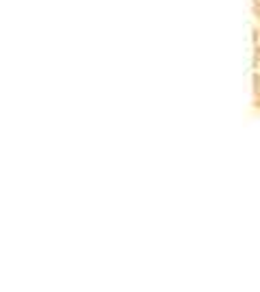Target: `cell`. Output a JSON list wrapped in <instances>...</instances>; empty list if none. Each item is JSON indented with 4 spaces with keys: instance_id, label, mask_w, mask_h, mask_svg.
Instances as JSON below:
<instances>
[{
    "instance_id": "6da1fadb",
    "label": "cell",
    "mask_w": 260,
    "mask_h": 292,
    "mask_svg": "<svg viewBox=\"0 0 260 292\" xmlns=\"http://www.w3.org/2000/svg\"><path fill=\"white\" fill-rule=\"evenodd\" d=\"M254 13H256L258 18H260V0H258V3H256V7H254Z\"/></svg>"
},
{
    "instance_id": "7a4b0ae2",
    "label": "cell",
    "mask_w": 260,
    "mask_h": 292,
    "mask_svg": "<svg viewBox=\"0 0 260 292\" xmlns=\"http://www.w3.org/2000/svg\"><path fill=\"white\" fill-rule=\"evenodd\" d=\"M256 106H260V89H256Z\"/></svg>"
},
{
    "instance_id": "3957f363",
    "label": "cell",
    "mask_w": 260,
    "mask_h": 292,
    "mask_svg": "<svg viewBox=\"0 0 260 292\" xmlns=\"http://www.w3.org/2000/svg\"><path fill=\"white\" fill-rule=\"evenodd\" d=\"M256 54H258V56H256V58H258V61H260V48H258V52H256Z\"/></svg>"
},
{
    "instance_id": "277c9868",
    "label": "cell",
    "mask_w": 260,
    "mask_h": 292,
    "mask_svg": "<svg viewBox=\"0 0 260 292\" xmlns=\"http://www.w3.org/2000/svg\"><path fill=\"white\" fill-rule=\"evenodd\" d=\"M258 37H260V31H258Z\"/></svg>"
}]
</instances>
